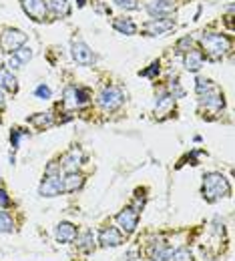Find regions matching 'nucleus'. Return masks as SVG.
Listing matches in <instances>:
<instances>
[{"instance_id":"4468645a","label":"nucleus","mask_w":235,"mask_h":261,"mask_svg":"<svg viewBox=\"0 0 235 261\" xmlns=\"http://www.w3.org/2000/svg\"><path fill=\"white\" fill-rule=\"evenodd\" d=\"M55 237L61 243H70V241L76 239V227L72 223H67V221L65 223H59L57 229H55Z\"/></svg>"},{"instance_id":"f03ea898","label":"nucleus","mask_w":235,"mask_h":261,"mask_svg":"<svg viewBox=\"0 0 235 261\" xmlns=\"http://www.w3.org/2000/svg\"><path fill=\"white\" fill-rule=\"evenodd\" d=\"M201 44H203V50L211 57V59H221L225 53L231 50V40L225 36V34H217V33H211V34H205L201 38Z\"/></svg>"},{"instance_id":"6e6552de","label":"nucleus","mask_w":235,"mask_h":261,"mask_svg":"<svg viewBox=\"0 0 235 261\" xmlns=\"http://www.w3.org/2000/svg\"><path fill=\"white\" fill-rule=\"evenodd\" d=\"M225 100H223V95L217 91V89H211L209 93L201 95V107L209 113H219L223 109Z\"/></svg>"},{"instance_id":"f8f14e48","label":"nucleus","mask_w":235,"mask_h":261,"mask_svg":"<svg viewBox=\"0 0 235 261\" xmlns=\"http://www.w3.org/2000/svg\"><path fill=\"white\" fill-rule=\"evenodd\" d=\"M173 10H175L173 2H165V0H151V2L147 4V12H149L151 16H155V18H165Z\"/></svg>"},{"instance_id":"b1692460","label":"nucleus","mask_w":235,"mask_h":261,"mask_svg":"<svg viewBox=\"0 0 235 261\" xmlns=\"http://www.w3.org/2000/svg\"><path fill=\"white\" fill-rule=\"evenodd\" d=\"M14 231V221L8 213L0 211V233H12Z\"/></svg>"},{"instance_id":"20e7f679","label":"nucleus","mask_w":235,"mask_h":261,"mask_svg":"<svg viewBox=\"0 0 235 261\" xmlns=\"http://www.w3.org/2000/svg\"><path fill=\"white\" fill-rule=\"evenodd\" d=\"M2 48L4 50H8V53H12V50H18L20 46H24V42H27V34L22 33V31H16V29H6L4 34H2Z\"/></svg>"},{"instance_id":"ddd939ff","label":"nucleus","mask_w":235,"mask_h":261,"mask_svg":"<svg viewBox=\"0 0 235 261\" xmlns=\"http://www.w3.org/2000/svg\"><path fill=\"white\" fill-rule=\"evenodd\" d=\"M99 241L102 247H119L123 243V235L117 227H105L99 235Z\"/></svg>"},{"instance_id":"5701e85b","label":"nucleus","mask_w":235,"mask_h":261,"mask_svg":"<svg viewBox=\"0 0 235 261\" xmlns=\"http://www.w3.org/2000/svg\"><path fill=\"white\" fill-rule=\"evenodd\" d=\"M18 63H20V66L27 65L31 59H33V50H31V46H20L18 50H14V55H12Z\"/></svg>"},{"instance_id":"423d86ee","label":"nucleus","mask_w":235,"mask_h":261,"mask_svg":"<svg viewBox=\"0 0 235 261\" xmlns=\"http://www.w3.org/2000/svg\"><path fill=\"white\" fill-rule=\"evenodd\" d=\"M72 59L83 66H89L95 63L93 50H91L83 40H72Z\"/></svg>"},{"instance_id":"412c9836","label":"nucleus","mask_w":235,"mask_h":261,"mask_svg":"<svg viewBox=\"0 0 235 261\" xmlns=\"http://www.w3.org/2000/svg\"><path fill=\"white\" fill-rule=\"evenodd\" d=\"M171 255V249H169L165 243H157L151 247V257L153 261H165Z\"/></svg>"},{"instance_id":"39448f33","label":"nucleus","mask_w":235,"mask_h":261,"mask_svg":"<svg viewBox=\"0 0 235 261\" xmlns=\"http://www.w3.org/2000/svg\"><path fill=\"white\" fill-rule=\"evenodd\" d=\"M65 189H63V179L61 175H46L44 181L40 183L38 187V193L42 197H57L61 195Z\"/></svg>"},{"instance_id":"393cba45","label":"nucleus","mask_w":235,"mask_h":261,"mask_svg":"<svg viewBox=\"0 0 235 261\" xmlns=\"http://www.w3.org/2000/svg\"><path fill=\"white\" fill-rule=\"evenodd\" d=\"M211 89H215L213 85H211V81H207V79H197V95L201 97L205 93H209Z\"/></svg>"},{"instance_id":"cd10ccee","label":"nucleus","mask_w":235,"mask_h":261,"mask_svg":"<svg viewBox=\"0 0 235 261\" xmlns=\"http://www.w3.org/2000/svg\"><path fill=\"white\" fill-rule=\"evenodd\" d=\"M173 261H191V253H189V249H179V251H175L173 253Z\"/></svg>"},{"instance_id":"0eeeda50","label":"nucleus","mask_w":235,"mask_h":261,"mask_svg":"<svg viewBox=\"0 0 235 261\" xmlns=\"http://www.w3.org/2000/svg\"><path fill=\"white\" fill-rule=\"evenodd\" d=\"M22 8L34 22H42L46 18V2L44 0H22Z\"/></svg>"},{"instance_id":"f704fd0d","label":"nucleus","mask_w":235,"mask_h":261,"mask_svg":"<svg viewBox=\"0 0 235 261\" xmlns=\"http://www.w3.org/2000/svg\"><path fill=\"white\" fill-rule=\"evenodd\" d=\"M165 2H171V0H165Z\"/></svg>"},{"instance_id":"2f4dec72","label":"nucleus","mask_w":235,"mask_h":261,"mask_svg":"<svg viewBox=\"0 0 235 261\" xmlns=\"http://www.w3.org/2000/svg\"><path fill=\"white\" fill-rule=\"evenodd\" d=\"M6 66H10L12 70H18V68H22V66H20V63H18L14 57H10V59H8V65H6Z\"/></svg>"},{"instance_id":"4be33fe9","label":"nucleus","mask_w":235,"mask_h":261,"mask_svg":"<svg viewBox=\"0 0 235 261\" xmlns=\"http://www.w3.org/2000/svg\"><path fill=\"white\" fill-rule=\"evenodd\" d=\"M31 123H33L34 127H38V129H46V127L53 125V115L50 113H38V115H34L33 119H31Z\"/></svg>"},{"instance_id":"1a4fd4ad","label":"nucleus","mask_w":235,"mask_h":261,"mask_svg":"<svg viewBox=\"0 0 235 261\" xmlns=\"http://www.w3.org/2000/svg\"><path fill=\"white\" fill-rule=\"evenodd\" d=\"M117 223L125 233H133L137 229V223H139V213L135 211L133 207H127L117 215Z\"/></svg>"},{"instance_id":"dca6fc26","label":"nucleus","mask_w":235,"mask_h":261,"mask_svg":"<svg viewBox=\"0 0 235 261\" xmlns=\"http://www.w3.org/2000/svg\"><path fill=\"white\" fill-rule=\"evenodd\" d=\"M0 89H4L8 93H16V89H18V83L8 66H0Z\"/></svg>"},{"instance_id":"a878e982","label":"nucleus","mask_w":235,"mask_h":261,"mask_svg":"<svg viewBox=\"0 0 235 261\" xmlns=\"http://www.w3.org/2000/svg\"><path fill=\"white\" fill-rule=\"evenodd\" d=\"M91 243H93V233H91V231H85L83 237L79 239V247H81V249H91V247H93Z\"/></svg>"},{"instance_id":"9d476101","label":"nucleus","mask_w":235,"mask_h":261,"mask_svg":"<svg viewBox=\"0 0 235 261\" xmlns=\"http://www.w3.org/2000/svg\"><path fill=\"white\" fill-rule=\"evenodd\" d=\"M87 98H89V95L83 91V89H76V87H67L65 89V107L67 109H79V107H83L85 102H87Z\"/></svg>"},{"instance_id":"c756f323","label":"nucleus","mask_w":235,"mask_h":261,"mask_svg":"<svg viewBox=\"0 0 235 261\" xmlns=\"http://www.w3.org/2000/svg\"><path fill=\"white\" fill-rule=\"evenodd\" d=\"M191 42H193V40H191L189 36H185L183 40H179V44H177V48H179L181 53H183V48H187V50H189V48H191Z\"/></svg>"},{"instance_id":"aec40b11","label":"nucleus","mask_w":235,"mask_h":261,"mask_svg":"<svg viewBox=\"0 0 235 261\" xmlns=\"http://www.w3.org/2000/svg\"><path fill=\"white\" fill-rule=\"evenodd\" d=\"M113 27H115V31H119V33H123V34L137 33V27H135V22L131 18H115V20H113Z\"/></svg>"},{"instance_id":"f3484780","label":"nucleus","mask_w":235,"mask_h":261,"mask_svg":"<svg viewBox=\"0 0 235 261\" xmlns=\"http://www.w3.org/2000/svg\"><path fill=\"white\" fill-rule=\"evenodd\" d=\"M83 183H85L83 175H79V173L70 171L67 177L63 179V189H65V191H68V193H72V191L81 189V187H83Z\"/></svg>"},{"instance_id":"bb28decb","label":"nucleus","mask_w":235,"mask_h":261,"mask_svg":"<svg viewBox=\"0 0 235 261\" xmlns=\"http://www.w3.org/2000/svg\"><path fill=\"white\" fill-rule=\"evenodd\" d=\"M119 8H125V10H135L139 6V0H113Z\"/></svg>"},{"instance_id":"72a5a7b5","label":"nucleus","mask_w":235,"mask_h":261,"mask_svg":"<svg viewBox=\"0 0 235 261\" xmlns=\"http://www.w3.org/2000/svg\"><path fill=\"white\" fill-rule=\"evenodd\" d=\"M2 107H4V95L0 93V109H2Z\"/></svg>"},{"instance_id":"9b49d317","label":"nucleus","mask_w":235,"mask_h":261,"mask_svg":"<svg viewBox=\"0 0 235 261\" xmlns=\"http://www.w3.org/2000/svg\"><path fill=\"white\" fill-rule=\"evenodd\" d=\"M173 29H175V22H173L171 18H155V20H151V22L145 24V33L149 34V36H157V34L169 33V31H173Z\"/></svg>"},{"instance_id":"6ab92c4d","label":"nucleus","mask_w":235,"mask_h":261,"mask_svg":"<svg viewBox=\"0 0 235 261\" xmlns=\"http://www.w3.org/2000/svg\"><path fill=\"white\" fill-rule=\"evenodd\" d=\"M81 159H83L81 151L72 149V151H68L67 155H65V159H63V167H65L68 173H70V171H74V169L81 165Z\"/></svg>"},{"instance_id":"7ed1b4c3","label":"nucleus","mask_w":235,"mask_h":261,"mask_svg":"<svg viewBox=\"0 0 235 261\" xmlns=\"http://www.w3.org/2000/svg\"><path fill=\"white\" fill-rule=\"evenodd\" d=\"M125 100V95L117 87H105L99 95V102L105 111H117Z\"/></svg>"},{"instance_id":"f257e3e1","label":"nucleus","mask_w":235,"mask_h":261,"mask_svg":"<svg viewBox=\"0 0 235 261\" xmlns=\"http://www.w3.org/2000/svg\"><path fill=\"white\" fill-rule=\"evenodd\" d=\"M231 193V187L227 183V179L219 173H207L203 175V197L209 203H215L223 197H227Z\"/></svg>"},{"instance_id":"c85d7f7f","label":"nucleus","mask_w":235,"mask_h":261,"mask_svg":"<svg viewBox=\"0 0 235 261\" xmlns=\"http://www.w3.org/2000/svg\"><path fill=\"white\" fill-rule=\"evenodd\" d=\"M34 95H36L38 98H42V100H48V98H50V89L44 87V85H40V87H36Z\"/></svg>"},{"instance_id":"7c9ffc66","label":"nucleus","mask_w":235,"mask_h":261,"mask_svg":"<svg viewBox=\"0 0 235 261\" xmlns=\"http://www.w3.org/2000/svg\"><path fill=\"white\" fill-rule=\"evenodd\" d=\"M157 70H159V65L155 63V65H151V68H149V70H143L141 74H143V76H153V74H155Z\"/></svg>"},{"instance_id":"a211bd4d","label":"nucleus","mask_w":235,"mask_h":261,"mask_svg":"<svg viewBox=\"0 0 235 261\" xmlns=\"http://www.w3.org/2000/svg\"><path fill=\"white\" fill-rule=\"evenodd\" d=\"M46 10H50L55 16H68L70 6L67 0H46Z\"/></svg>"},{"instance_id":"473e14b6","label":"nucleus","mask_w":235,"mask_h":261,"mask_svg":"<svg viewBox=\"0 0 235 261\" xmlns=\"http://www.w3.org/2000/svg\"><path fill=\"white\" fill-rule=\"evenodd\" d=\"M4 205H8V195L4 189H0V207H4Z\"/></svg>"},{"instance_id":"2eb2a0df","label":"nucleus","mask_w":235,"mask_h":261,"mask_svg":"<svg viewBox=\"0 0 235 261\" xmlns=\"http://www.w3.org/2000/svg\"><path fill=\"white\" fill-rule=\"evenodd\" d=\"M203 66V50L199 48H189L185 55V68L191 72H197Z\"/></svg>"}]
</instances>
